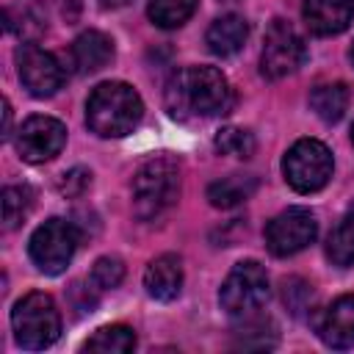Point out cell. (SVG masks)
I'll return each instance as SVG.
<instances>
[{"label": "cell", "mask_w": 354, "mask_h": 354, "mask_svg": "<svg viewBox=\"0 0 354 354\" xmlns=\"http://www.w3.org/2000/svg\"><path fill=\"white\" fill-rule=\"evenodd\" d=\"M232 108V88L213 66H185L166 86V111L180 119H213Z\"/></svg>", "instance_id": "obj_1"}, {"label": "cell", "mask_w": 354, "mask_h": 354, "mask_svg": "<svg viewBox=\"0 0 354 354\" xmlns=\"http://www.w3.org/2000/svg\"><path fill=\"white\" fill-rule=\"evenodd\" d=\"M141 97L122 80L100 83L86 100V124L102 138L127 136L141 122Z\"/></svg>", "instance_id": "obj_2"}, {"label": "cell", "mask_w": 354, "mask_h": 354, "mask_svg": "<svg viewBox=\"0 0 354 354\" xmlns=\"http://www.w3.org/2000/svg\"><path fill=\"white\" fill-rule=\"evenodd\" d=\"M180 196V169L171 158H149L133 177V213L141 221H158Z\"/></svg>", "instance_id": "obj_3"}, {"label": "cell", "mask_w": 354, "mask_h": 354, "mask_svg": "<svg viewBox=\"0 0 354 354\" xmlns=\"http://www.w3.org/2000/svg\"><path fill=\"white\" fill-rule=\"evenodd\" d=\"M14 337L28 351H41L53 346L61 335V315L55 301L47 293H28L14 304L11 313Z\"/></svg>", "instance_id": "obj_4"}, {"label": "cell", "mask_w": 354, "mask_h": 354, "mask_svg": "<svg viewBox=\"0 0 354 354\" xmlns=\"http://www.w3.org/2000/svg\"><path fill=\"white\" fill-rule=\"evenodd\" d=\"M221 307L235 318H249L263 310L268 301V277L266 268L254 260H241L224 279L218 290Z\"/></svg>", "instance_id": "obj_5"}, {"label": "cell", "mask_w": 354, "mask_h": 354, "mask_svg": "<svg viewBox=\"0 0 354 354\" xmlns=\"http://www.w3.org/2000/svg\"><path fill=\"white\" fill-rule=\"evenodd\" d=\"M282 174L299 194L321 191L332 177V152L315 138H301L285 152Z\"/></svg>", "instance_id": "obj_6"}, {"label": "cell", "mask_w": 354, "mask_h": 354, "mask_svg": "<svg viewBox=\"0 0 354 354\" xmlns=\"http://www.w3.org/2000/svg\"><path fill=\"white\" fill-rule=\"evenodd\" d=\"M77 241H80V235H77V227L72 221L47 218L30 235V243H28L30 260L44 274H61L69 266V260H72V254L77 249Z\"/></svg>", "instance_id": "obj_7"}, {"label": "cell", "mask_w": 354, "mask_h": 354, "mask_svg": "<svg viewBox=\"0 0 354 354\" xmlns=\"http://www.w3.org/2000/svg\"><path fill=\"white\" fill-rule=\"evenodd\" d=\"M304 41L296 33L293 25H288L285 19H274L268 33H266V44H263V55H260V72L268 80H279L293 75L301 64H304Z\"/></svg>", "instance_id": "obj_8"}, {"label": "cell", "mask_w": 354, "mask_h": 354, "mask_svg": "<svg viewBox=\"0 0 354 354\" xmlns=\"http://www.w3.org/2000/svg\"><path fill=\"white\" fill-rule=\"evenodd\" d=\"M318 235V221L304 207H288L266 227V246L277 257H290L307 249Z\"/></svg>", "instance_id": "obj_9"}, {"label": "cell", "mask_w": 354, "mask_h": 354, "mask_svg": "<svg viewBox=\"0 0 354 354\" xmlns=\"http://www.w3.org/2000/svg\"><path fill=\"white\" fill-rule=\"evenodd\" d=\"M14 58H17L19 80L33 97H53L61 88L64 69L53 53L41 50L36 44H22Z\"/></svg>", "instance_id": "obj_10"}, {"label": "cell", "mask_w": 354, "mask_h": 354, "mask_svg": "<svg viewBox=\"0 0 354 354\" xmlns=\"http://www.w3.org/2000/svg\"><path fill=\"white\" fill-rule=\"evenodd\" d=\"M66 127L53 116H30L17 133V152L28 163H44L61 152Z\"/></svg>", "instance_id": "obj_11"}, {"label": "cell", "mask_w": 354, "mask_h": 354, "mask_svg": "<svg viewBox=\"0 0 354 354\" xmlns=\"http://www.w3.org/2000/svg\"><path fill=\"white\" fill-rule=\"evenodd\" d=\"M304 22L318 36H335L354 22V0H304Z\"/></svg>", "instance_id": "obj_12"}, {"label": "cell", "mask_w": 354, "mask_h": 354, "mask_svg": "<svg viewBox=\"0 0 354 354\" xmlns=\"http://www.w3.org/2000/svg\"><path fill=\"white\" fill-rule=\"evenodd\" d=\"M318 337L332 348L354 346V296L335 299L318 318Z\"/></svg>", "instance_id": "obj_13"}, {"label": "cell", "mask_w": 354, "mask_h": 354, "mask_svg": "<svg viewBox=\"0 0 354 354\" xmlns=\"http://www.w3.org/2000/svg\"><path fill=\"white\" fill-rule=\"evenodd\" d=\"M144 288L158 301H171L180 296L183 288V263L177 254L155 257L144 271Z\"/></svg>", "instance_id": "obj_14"}, {"label": "cell", "mask_w": 354, "mask_h": 354, "mask_svg": "<svg viewBox=\"0 0 354 354\" xmlns=\"http://www.w3.org/2000/svg\"><path fill=\"white\" fill-rule=\"evenodd\" d=\"M113 58V41L100 30H86L72 44V64L77 72H100Z\"/></svg>", "instance_id": "obj_15"}, {"label": "cell", "mask_w": 354, "mask_h": 354, "mask_svg": "<svg viewBox=\"0 0 354 354\" xmlns=\"http://www.w3.org/2000/svg\"><path fill=\"white\" fill-rule=\"evenodd\" d=\"M6 28L19 39H39L47 30V11L41 0H11L6 6Z\"/></svg>", "instance_id": "obj_16"}, {"label": "cell", "mask_w": 354, "mask_h": 354, "mask_svg": "<svg viewBox=\"0 0 354 354\" xmlns=\"http://www.w3.org/2000/svg\"><path fill=\"white\" fill-rule=\"evenodd\" d=\"M246 36H249V25H246V19L238 17V14H224V17H218V19L207 28L205 41H207L210 53L227 58V55H235V53L243 47Z\"/></svg>", "instance_id": "obj_17"}, {"label": "cell", "mask_w": 354, "mask_h": 354, "mask_svg": "<svg viewBox=\"0 0 354 354\" xmlns=\"http://www.w3.org/2000/svg\"><path fill=\"white\" fill-rule=\"evenodd\" d=\"M310 108L324 122H340L348 108V88L346 83H321L310 91Z\"/></svg>", "instance_id": "obj_18"}, {"label": "cell", "mask_w": 354, "mask_h": 354, "mask_svg": "<svg viewBox=\"0 0 354 354\" xmlns=\"http://www.w3.org/2000/svg\"><path fill=\"white\" fill-rule=\"evenodd\" d=\"M254 188H257L254 177L230 174V177H221L207 185V199L213 207H235V205L246 202L254 194Z\"/></svg>", "instance_id": "obj_19"}, {"label": "cell", "mask_w": 354, "mask_h": 354, "mask_svg": "<svg viewBox=\"0 0 354 354\" xmlns=\"http://www.w3.org/2000/svg\"><path fill=\"white\" fill-rule=\"evenodd\" d=\"M133 348H136V335L124 324L102 326L86 340V351H100V354H124Z\"/></svg>", "instance_id": "obj_20"}, {"label": "cell", "mask_w": 354, "mask_h": 354, "mask_svg": "<svg viewBox=\"0 0 354 354\" xmlns=\"http://www.w3.org/2000/svg\"><path fill=\"white\" fill-rule=\"evenodd\" d=\"M235 348H274L277 346V326L268 318L249 315L235 329Z\"/></svg>", "instance_id": "obj_21"}, {"label": "cell", "mask_w": 354, "mask_h": 354, "mask_svg": "<svg viewBox=\"0 0 354 354\" xmlns=\"http://www.w3.org/2000/svg\"><path fill=\"white\" fill-rule=\"evenodd\" d=\"M326 257L335 266H340V268L354 263V213L351 210L329 232V238H326Z\"/></svg>", "instance_id": "obj_22"}, {"label": "cell", "mask_w": 354, "mask_h": 354, "mask_svg": "<svg viewBox=\"0 0 354 354\" xmlns=\"http://www.w3.org/2000/svg\"><path fill=\"white\" fill-rule=\"evenodd\" d=\"M199 0H149V19L158 25V28H180L188 22V17L196 11Z\"/></svg>", "instance_id": "obj_23"}, {"label": "cell", "mask_w": 354, "mask_h": 354, "mask_svg": "<svg viewBox=\"0 0 354 354\" xmlns=\"http://www.w3.org/2000/svg\"><path fill=\"white\" fill-rule=\"evenodd\" d=\"M30 207H33V191L28 185H8L3 191V224H6V230L19 227Z\"/></svg>", "instance_id": "obj_24"}, {"label": "cell", "mask_w": 354, "mask_h": 354, "mask_svg": "<svg viewBox=\"0 0 354 354\" xmlns=\"http://www.w3.org/2000/svg\"><path fill=\"white\" fill-rule=\"evenodd\" d=\"M216 149L221 155H232V158H252L254 152V136L243 127H224L216 136Z\"/></svg>", "instance_id": "obj_25"}, {"label": "cell", "mask_w": 354, "mask_h": 354, "mask_svg": "<svg viewBox=\"0 0 354 354\" xmlns=\"http://www.w3.org/2000/svg\"><path fill=\"white\" fill-rule=\"evenodd\" d=\"M282 301H285V307H288L293 315H301V313H307L310 304H313V288H310L304 279L290 277V279L282 282Z\"/></svg>", "instance_id": "obj_26"}, {"label": "cell", "mask_w": 354, "mask_h": 354, "mask_svg": "<svg viewBox=\"0 0 354 354\" xmlns=\"http://www.w3.org/2000/svg\"><path fill=\"white\" fill-rule=\"evenodd\" d=\"M122 279H124V266H122L119 257H100L91 268V282L102 290L116 288Z\"/></svg>", "instance_id": "obj_27"}, {"label": "cell", "mask_w": 354, "mask_h": 354, "mask_svg": "<svg viewBox=\"0 0 354 354\" xmlns=\"http://www.w3.org/2000/svg\"><path fill=\"white\" fill-rule=\"evenodd\" d=\"M88 185H91V171H88V169H80V166L64 171L61 180H58V191H61L64 196H80Z\"/></svg>", "instance_id": "obj_28"}, {"label": "cell", "mask_w": 354, "mask_h": 354, "mask_svg": "<svg viewBox=\"0 0 354 354\" xmlns=\"http://www.w3.org/2000/svg\"><path fill=\"white\" fill-rule=\"evenodd\" d=\"M58 11L66 22H75L80 14V0H58Z\"/></svg>", "instance_id": "obj_29"}, {"label": "cell", "mask_w": 354, "mask_h": 354, "mask_svg": "<svg viewBox=\"0 0 354 354\" xmlns=\"http://www.w3.org/2000/svg\"><path fill=\"white\" fill-rule=\"evenodd\" d=\"M11 136V105H8V100L3 102V138H8Z\"/></svg>", "instance_id": "obj_30"}, {"label": "cell", "mask_w": 354, "mask_h": 354, "mask_svg": "<svg viewBox=\"0 0 354 354\" xmlns=\"http://www.w3.org/2000/svg\"><path fill=\"white\" fill-rule=\"evenodd\" d=\"M130 0H100V6L102 8H122V6H127Z\"/></svg>", "instance_id": "obj_31"}, {"label": "cell", "mask_w": 354, "mask_h": 354, "mask_svg": "<svg viewBox=\"0 0 354 354\" xmlns=\"http://www.w3.org/2000/svg\"><path fill=\"white\" fill-rule=\"evenodd\" d=\"M348 210H351V213H354V202H351V207H348Z\"/></svg>", "instance_id": "obj_32"}, {"label": "cell", "mask_w": 354, "mask_h": 354, "mask_svg": "<svg viewBox=\"0 0 354 354\" xmlns=\"http://www.w3.org/2000/svg\"><path fill=\"white\" fill-rule=\"evenodd\" d=\"M351 141H354V127H351Z\"/></svg>", "instance_id": "obj_33"}, {"label": "cell", "mask_w": 354, "mask_h": 354, "mask_svg": "<svg viewBox=\"0 0 354 354\" xmlns=\"http://www.w3.org/2000/svg\"><path fill=\"white\" fill-rule=\"evenodd\" d=\"M351 61H354V47H351Z\"/></svg>", "instance_id": "obj_34"}]
</instances>
